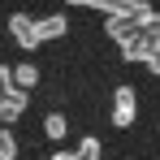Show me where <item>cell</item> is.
I'll list each match as a JSON object with an SVG mask.
<instances>
[{
    "label": "cell",
    "instance_id": "cell-1",
    "mask_svg": "<svg viewBox=\"0 0 160 160\" xmlns=\"http://www.w3.org/2000/svg\"><path fill=\"white\" fill-rule=\"evenodd\" d=\"M65 4H78V9H91V13H130V18H143V13H152V4L147 0H65Z\"/></svg>",
    "mask_w": 160,
    "mask_h": 160
},
{
    "label": "cell",
    "instance_id": "cell-2",
    "mask_svg": "<svg viewBox=\"0 0 160 160\" xmlns=\"http://www.w3.org/2000/svg\"><path fill=\"white\" fill-rule=\"evenodd\" d=\"M112 126H117V130L134 126V87L130 82H121L117 95H112Z\"/></svg>",
    "mask_w": 160,
    "mask_h": 160
},
{
    "label": "cell",
    "instance_id": "cell-3",
    "mask_svg": "<svg viewBox=\"0 0 160 160\" xmlns=\"http://www.w3.org/2000/svg\"><path fill=\"white\" fill-rule=\"evenodd\" d=\"M9 35H13L22 48H39V43H43V39H39V26H35L30 13H9Z\"/></svg>",
    "mask_w": 160,
    "mask_h": 160
},
{
    "label": "cell",
    "instance_id": "cell-4",
    "mask_svg": "<svg viewBox=\"0 0 160 160\" xmlns=\"http://www.w3.org/2000/svg\"><path fill=\"white\" fill-rule=\"evenodd\" d=\"M152 48H156V30H138L134 39H126V43H121V61H143V65H147Z\"/></svg>",
    "mask_w": 160,
    "mask_h": 160
},
{
    "label": "cell",
    "instance_id": "cell-5",
    "mask_svg": "<svg viewBox=\"0 0 160 160\" xmlns=\"http://www.w3.org/2000/svg\"><path fill=\"white\" fill-rule=\"evenodd\" d=\"M104 30H108V39H117V43H126V39H134V35H138V18H130V13H112V18H108L104 22Z\"/></svg>",
    "mask_w": 160,
    "mask_h": 160
},
{
    "label": "cell",
    "instance_id": "cell-6",
    "mask_svg": "<svg viewBox=\"0 0 160 160\" xmlns=\"http://www.w3.org/2000/svg\"><path fill=\"white\" fill-rule=\"evenodd\" d=\"M22 112H26V91L18 87L13 95H4V100H0V121H18Z\"/></svg>",
    "mask_w": 160,
    "mask_h": 160
},
{
    "label": "cell",
    "instance_id": "cell-7",
    "mask_svg": "<svg viewBox=\"0 0 160 160\" xmlns=\"http://www.w3.org/2000/svg\"><path fill=\"white\" fill-rule=\"evenodd\" d=\"M35 26H39V39H61V35L69 30V22H65V13H48V18H39Z\"/></svg>",
    "mask_w": 160,
    "mask_h": 160
},
{
    "label": "cell",
    "instance_id": "cell-8",
    "mask_svg": "<svg viewBox=\"0 0 160 160\" xmlns=\"http://www.w3.org/2000/svg\"><path fill=\"white\" fill-rule=\"evenodd\" d=\"M13 82H18V87H22V91H26V87H35V82H39V69H35V65H30V61H22V65H18V69H13Z\"/></svg>",
    "mask_w": 160,
    "mask_h": 160
},
{
    "label": "cell",
    "instance_id": "cell-9",
    "mask_svg": "<svg viewBox=\"0 0 160 160\" xmlns=\"http://www.w3.org/2000/svg\"><path fill=\"white\" fill-rule=\"evenodd\" d=\"M100 152H104V147H100V138H95V134H87V138L78 143V156H82V160H104Z\"/></svg>",
    "mask_w": 160,
    "mask_h": 160
},
{
    "label": "cell",
    "instance_id": "cell-10",
    "mask_svg": "<svg viewBox=\"0 0 160 160\" xmlns=\"http://www.w3.org/2000/svg\"><path fill=\"white\" fill-rule=\"evenodd\" d=\"M43 130H48V138H56V143H61V138H65V117H61V112H52V117L43 121Z\"/></svg>",
    "mask_w": 160,
    "mask_h": 160
},
{
    "label": "cell",
    "instance_id": "cell-11",
    "mask_svg": "<svg viewBox=\"0 0 160 160\" xmlns=\"http://www.w3.org/2000/svg\"><path fill=\"white\" fill-rule=\"evenodd\" d=\"M13 156H18V138L9 130H0V160H13Z\"/></svg>",
    "mask_w": 160,
    "mask_h": 160
},
{
    "label": "cell",
    "instance_id": "cell-12",
    "mask_svg": "<svg viewBox=\"0 0 160 160\" xmlns=\"http://www.w3.org/2000/svg\"><path fill=\"white\" fill-rule=\"evenodd\" d=\"M13 91H18V82H13V69H9V65H0V100H4V95H13Z\"/></svg>",
    "mask_w": 160,
    "mask_h": 160
},
{
    "label": "cell",
    "instance_id": "cell-13",
    "mask_svg": "<svg viewBox=\"0 0 160 160\" xmlns=\"http://www.w3.org/2000/svg\"><path fill=\"white\" fill-rule=\"evenodd\" d=\"M147 69H152V74H160V35H156V48H152V56H147Z\"/></svg>",
    "mask_w": 160,
    "mask_h": 160
},
{
    "label": "cell",
    "instance_id": "cell-14",
    "mask_svg": "<svg viewBox=\"0 0 160 160\" xmlns=\"http://www.w3.org/2000/svg\"><path fill=\"white\" fill-rule=\"evenodd\" d=\"M48 160H82V156H78V152H52Z\"/></svg>",
    "mask_w": 160,
    "mask_h": 160
}]
</instances>
